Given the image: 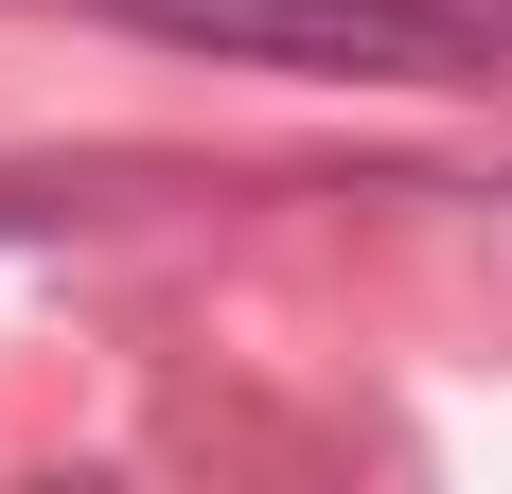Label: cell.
<instances>
[{
  "label": "cell",
  "mask_w": 512,
  "mask_h": 494,
  "mask_svg": "<svg viewBox=\"0 0 512 494\" xmlns=\"http://www.w3.org/2000/svg\"><path fill=\"white\" fill-rule=\"evenodd\" d=\"M106 18L212 71H301V89H495L512 71V18L477 0H106Z\"/></svg>",
  "instance_id": "6da1fadb"
}]
</instances>
